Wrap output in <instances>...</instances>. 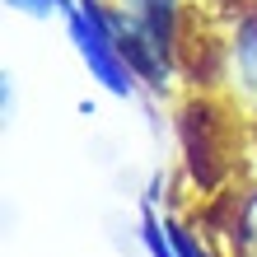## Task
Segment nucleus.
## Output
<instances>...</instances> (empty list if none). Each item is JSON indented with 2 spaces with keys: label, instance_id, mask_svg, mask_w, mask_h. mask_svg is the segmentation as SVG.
<instances>
[{
  "label": "nucleus",
  "instance_id": "8",
  "mask_svg": "<svg viewBox=\"0 0 257 257\" xmlns=\"http://www.w3.org/2000/svg\"><path fill=\"white\" fill-rule=\"evenodd\" d=\"M252 112H257V94H252Z\"/></svg>",
  "mask_w": 257,
  "mask_h": 257
},
{
  "label": "nucleus",
  "instance_id": "7",
  "mask_svg": "<svg viewBox=\"0 0 257 257\" xmlns=\"http://www.w3.org/2000/svg\"><path fill=\"white\" fill-rule=\"evenodd\" d=\"M5 5L19 14H33V19H52V14H66L70 0H5Z\"/></svg>",
  "mask_w": 257,
  "mask_h": 257
},
{
  "label": "nucleus",
  "instance_id": "2",
  "mask_svg": "<svg viewBox=\"0 0 257 257\" xmlns=\"http://www.w3.org/2000/svg\"><path fill=\"white\" fill-rule=\"evenodd\" d=\"M117 10H122L169 61H178V33H183V24H178V0H122Z\"/></svg>",
  "mask_w": 257,
  "mask_h": 257
},
{
  "label": "nucleus",
  "instance_id": "4",
  "mask_svg": "<svg viewBox=\"0 0 257 257\" xmlns=\"http://www.w3.org/2000/svg\"><path fill=\"white\" fill-rule=\"evenodd\" d=\"M224 234H229V252L234 257H257V187L234 196V215L224 224Z\"/></svg>",
  "mask_w": 257,
  "mask_h": 257
},
{
  "label": "nucleus",
  "instance_id": "1",
  "mask_svg": "<svg viewBox=\"0 0 257 257\" xmlns=\"http://www.w3.org/2000/svg\"><path fill=\"white\" fill-rule=\"evenodd\" d=\"M61 19L70 28V42H75V52H80V61L89 66V75H94L108 94L131 98L141 80H136V70L126 66V56H122V47H117V38H112V10L103 5V0H70Z\"/></svg>",
  "mask_w": 257,
  "mask_h": 257
},
{
  "label": "nucleus",
  "instance_id": "3",
  "mask_svg": "<svg viewBox=\"0 0 257 257\" xmlns=\"http://www.w3.org/2000/svg\"><path fill=\"white\" fill-rule=\"evenodd\" d=\"M229 66H234V80L238 89L257 94V10L243 14L234 28V42H229Z\"/></svg>",
  "mask_w": 257,
  "mask_h": 257
},
{
  "label": "nucleus",
  "instance_id": "5",
  "mask_svg": "<svg viewBox=\"0 0 257 257\" xmlns=\"http://www.w3.org/2000/svg\"><path fill=\"white\" fill-rule=\"evenodd\" d=\"M141 243H145L150 257H178L173 238H169V224L155 215V206H141Z\"/></svg>",
  "mask_w": 257,
  "mask_h": 257
},
{
  "label": "nucleus",
  "instance_id": "6",
  "mask_svg": "<svg viewBox=\"0 0 257 257\" xmlns=\"http://www.w3.org/2000/svg\"><path fill=\"white\" fill-rule=\"evenodd\" d=\"M169 224V238H173V248H178V257H215L201 238L192 234V224H183V220H164Z\"/></svg>",
  "mask_w": 257,
  "mask_h": 257
}]
</instances>
